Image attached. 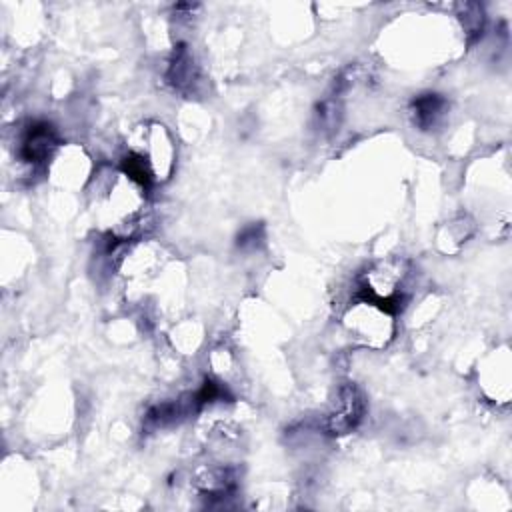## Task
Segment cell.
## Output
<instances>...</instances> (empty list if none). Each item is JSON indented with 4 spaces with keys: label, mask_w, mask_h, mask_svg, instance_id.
<instances>
[{
    "label": "cell",
    "mask_w": 512,
    "mask_h": 512,
    "mask_svg": "<svg viewBox=\"0 0 512 512\" xmlns=\"http://www.w3.org/2000/svg\"><path fill=\"white\" fill-rule=\"evenodd\" d=\"M98 182L104 190L96 194L98 218L114 236H126L144 208V184L126 170L100 172Z\"/></svg>",
    "instance_id": "obj_1"
},
{
    "label": "cell",
    "mask_w": 512,
    "mask_h": 512,
    "mask_svg": "<svg viewBox=\"0 0 512 512\" xmlns=\"http://www.w3.org/2000/svg\"><path fill=\"white\" fill-rule=\"evenodd\" d=\"M174 166V144L170 134L160 124H150L140 130L138 142L126 158V172L142 184L166 180Z\"/></svg>",
    "instance_id": "obj_2"
},
{
    "label": "cell",
    "mask_w": 512,
    "mask_h": 512,
    "mask_svg": "<svg viewBox=\"0 0 512 512\" xmlns=\"http://www.w3.org/2000/svg\"><path fill=\"white\" fill-rule=\"evenodd\" d=\"M348 332L366 346L382 348L394 334L392 310L372 298H364L348 308L344 314Z\"/></svg>",
    "instance_id": "obj_3"
},
{
    "label": "cell",
    "mask_w": 512,
    "mask_h": 512,
    "mask_svg": "<svg viewBox=\"0 0 512 512\" xmlns=\"http://www.w3.org/2000/svg\"><path fill=\"white\" fill-rule=\"evenodd\" d=\"M366 412V400L362 392L354 384L340 386L332 410L326 416V430L334 436H342L352 432Z\"/></svg>",
    "instance_id": "obj_4"
},
{
    "label": "cell",
    "mask_w": 512,
    "mask_h": 512,
    "mask_svg": "<svg viewBox=\"0 0 512 512\" xmlns=\"http://www.w3.org/2000/svg\"><path fill=\"white\" fill-rule=\"evenodd\" d=\"M402 282H404V268L398 260L376 262L364 274V288L370 292L368 298H372L388 308H390V304H398Z\"/></svg>",
    "instance_id": "obj_5"
},
{
    "label": "cell",
    "mask_w": 512,
    "mask_h": 512,
    "mask_svg": "<svg viewBox=\"0 0 512 512\" xmlns=\"http://www.w3.org/2000/svg\"><path fill=\"white\" fill-rule=\"evenodd\" d=\"M58 146V138L56 132L52 130L50 124H32L26 134L22 136L20 142V158L24 162L36 164V162H44L48 158H52L54 150Z\"/></svg>",
    "instance_id": "obj_6"
},
{
    "label": "cell",
    "mask_w": 512,
    "mask_h": 512,
    "mask_svg": "<svg viewBox=\"0 0 512 512\" xmlns=\"http://www.w3.org/2000/svg\"><path fill=\"white\" fill-rule=\"evenodd\" d=\"M444 110H446V100L438 94H422L412 104L414 122L422 130H430L432 126H436L444 116Z\"/></svg>",
    "instance_id": "obj_7"
},
{
    "label": "cell",
    "mask_w": 512,
    "mask_h": 512,
    "mask_svg": "<svg viewBox=\"0 0 512 512\" xmlns=\"http://www.w3.org/2000/svg\"><path fill=\"white\" fill-rule=\"evenodd\" d=\"M170 80L180 90L190 88L196 82V70H194L192 56L184 48L176 54V58H174V62L170 66Z\"/></svg>",
    "instance_id": "obj_8"
}]
</instances>
